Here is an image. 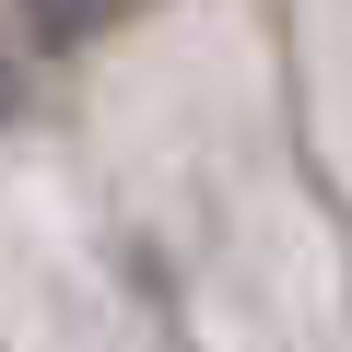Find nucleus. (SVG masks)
Returning a JSON list of instances; mask_svg holds the SVG:
<instances>
[{
    "label": "nucleus",
    "mask_w": 352,
    "mask_h": 352,
    "mask_svg": "<svg viewBox=\"0 0 352 352\" xmlns=\"http://www.w3.org/2000/svg\"><path fill=\"white\" fill-rule=\"evenodd\" d=\"M118 12H129V0H24V24H36V36H59V47H82V36H106Z\"/></svg>",
    "instance_id": "obj_1"
}]
</instances>
